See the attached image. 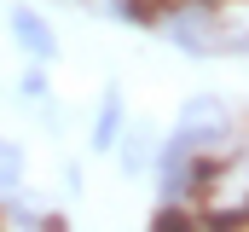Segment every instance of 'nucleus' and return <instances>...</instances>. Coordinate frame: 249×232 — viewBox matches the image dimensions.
Segmentation results:
<instances>
[{"label":"nucleus","instance_id":"1a4fd4ad","mask_svg":"<svg viewBox=\"0 0 249 232\" xmlns=\"http://www.w3.org/2000/svg\"><path fill=\"white\" fill-rule=\"evenodd\" d=\"M232 53L249 58V18H244V23H232Z\"/></svg>","mask_w":249,"mask_h":232},{"label":"nucleus","instance_id":"7ed1b4c3","mask_svg":"<svg viewBox=\"0 0 249 232\" xmlns=\"http://www.w3.org/2000/svg\"><path fill=\"white\" fill-rule=\"evenodd\" d=\"M6 23H12V41L35 58V64H53V58H58V35H53V23H47L41 12L12 6V12H6Z\"/></svg>","mask_w":249,"mask_h":232},{"label":"nucleus","instance_id":"20e7f679","mask_svg":"<svg viewBox=\"0 0 249 232\" xmlns=\"http://www.w3.org/2000/svg\"><path fill=\"white\" fill-rule=\"evenodd\" d=\"M127 128V105H122V87H105L99 93V111H93V151L105 157Z\"/></svg>","mask_w":249,"mask_h":232},{"label":"nucleus","instance_id":"0eeeda50","mask_svg":"<svg viewBox=\"0 0 249 232\" xmlns=\"http://www.w3.org/2000/svg\"><path fill=\"white\" fill-rule=\"evenodd\" d=\"M151 232H203V221L191 215L186 203H162V215H157V227Z\"/></svg>","mask_w":249,"mask_h":232},{"label":"nucleus","instance_id":"f257e3e1","mask_svg":"<svg viewBox=\"0 0 249 232\" xmlns=\"http://www.w3.org/2000/svg\"><path fill=\"white\" fill-rule=\"evenodd\" d=\"M232 134H238V122H232V105H226V99H214V93H191L186 105H180V116H174L168 145L197 151V157H220V151L232 145Z\"/></svg>","mask_w":249,"mask_h":232},{"label":"nucleus","instance_id":"423d86ee","mask_svg":"<svg viewBox=\"0 0 249 232\" xmlns=\"http://www.w3.org/2000/svg\"><path fill=\"white\" fill-rule=\"evenodd\" d=\"M18 186H23V145L0 139V197H12Z\"/></svg>","mask_w":249,"mask_h":232},{"label":"nucleus","instance_id":"f03ea898","mask_svg":"<svg viewBox=\"0 0 249 232\" xmlns=\"http://www.w3.org/2000/svg\"><path fill=\"white\" fill-rule=\"evenodd\" d=\"M157 29L191 58H214V53H232V23L214 12V6H180V12H162Z\"/></svg>","mask_w":249,"mask_h":232},{"label":"nucleus","instance_id":"6e6552de","mask_svg":"<svg viewBox=\"0 0 249 232\" xmlns=\"http://www.w3.org/2000/svg\"><path fill=\"white\" fill-rule=\"evenodd\" d=\"M23 99H47V76H41V70L23 76Z\"/></svg>","mask_w":249,"mask_h":232},{"label":"nucleus","instance_id":"39448f33","mask_svg":"<svg viewBox=\"0 0 249 232\" xmlns=\"http://www.w3.org/2000/svg\"><path fill=\"white\" fill-rule=\"evenodd\" d=\"M110 151L122 157V163H116L122 174H145L151 163H157V151H151V128H122V139H116Z\"/></svg>","mask_w":249,"mask_h":232}]
</instances>
